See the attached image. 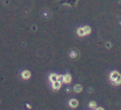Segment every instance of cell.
Wrapping results in <instances>:
<instances>
[{"instance_id": "obj_1", "label": "cell", "mask_w": 121, "mask_h": 110, "mask_svg": "<svg viewBox=\"0 0 121 110\" xmlns=\"http://www.w3.org/2000/svg\"><path fill=\"white\" fill-rule=\"evenodd\" d=\"M110 79L115 85H120L121 84V74L117 71H112L110 74Z\"/></svg>"}, {"instance_id": "obj_3", "label": "cell", "mask_w": 121, "mask_h": 110, "mask_svg": "<svg viewBox=\"0 0 121 110\" xmlns=\"http://www.w3.org/2000/svg\"><path fill=\"white\" fill-rule=\"evenodd\" d=\"M22 77L24 79H28L31 77V72L28 70H25V71H23L22 72Z\"/></svg>"}, {"instance_id": "obj_9", "label": "cell", "mask_w": 121, "mask_h": 110, "mask_svg": "<svg viewBox=\"0 0 121 110\" xmlns=\"http://www.w3.org/2000/svg\"><path fill=\"white\" fill-rule=\"evenodd\" d=\"M83 29H84V31H85V34H86V36L91 34V27H90L89 26H84V27H83Z\"/></svg>"}, {"instance_id": "obj_2", "label": "cell", "mask_w": 121, "mask_h": 110, "mask_svg": "<svg viewBox=\"0 0 121 110\" xmlns=\"http://www.w3.org/2000/svg\"><path fill=\"white\" fill-rule=\"evenodd\" d=\"M60 87H61V82H60L57 80L52 83V88L54 90H58V89H60Z\"/></svg>"}, {"instance_id": "obj_13", "label": "cell", "mask_w": 121, "mask_h": 110, "mask_svg": "<svg viewBox=\"0 0 121 110\" xmlns=\"http://www.w3.org/2000/svg\"><path fill=\"white\" fill-rule=\"evenodd\" d=\"M111 43H110V42H108V43H106V44H105V46H106V48H108V49H110L111 48Z\"/></svg>"}, {"instance_id": "obj_12", "label": "cell", "mask_w": 121, "mask_h": 110, "mask_svg": "<svg viewBox=\"0 0 121 110\" xmlns=\"http://www.w3.org/2000/svg\"><path fill=\"white\" fill-rule=\"evenodd\" d=\"M58 81L60 82H64V76L63 75H58Z\"/></svg>"}, {"instance_id": "obj_15", "label": "cell", "mask_w": 121, "mask_h": 110, "mask_svg": "<svg viewBox=\"0 0 121 110\" xmlns=\"http://www.w3.org/2000/svg\"><path fill=\"white\" fill-rule=\"evenodd\" d=\"M26 106H27V107H28V108H31V106H29V104H26Z\"/></svg>"}, {"instance_id": "obj_11", "label": "cell", "mask_w": 121, "mask_h": 110, "mask_svg": "<svg viewBox=\"0 0 121 110\" xmlns=\"http://www.w3.org/2000/svg\"><path fill=\"white\" fill-rule=\"evenodd\" d=\"M76 56H77V53L75 51H72L70 53V57L71 58H75V57H76Z\"/></svg>"}, {"instance_id": "obj_6", "label": "cell", "mask_w": 121, "mask_h": 110, "mask_svg": "<svg viewBox=\"0 0 121 110\" xmlns=\"http://www.w3.org/2000/svg\"><path fill=\"white\" fill-rule=\"evenodd\" d=\"M48 79H49V81L51 83H53V82H54L58 80V75L56 74H55V73H52V74H51L49 75Z\"/></svg>"}, {"instance_id": "obj_7", "label": "cell", "mask_w": 121, "mask_h": 110, "mask_svg": "<svg viewBox=\"0 0 121 110\" xmlns=\"http://www.w3.org/2000/svg\"><path fill=\"white\" fill-rule=\"evenodd\" d=\"M78 36L79 37H84L86 36L85 34V31H84V29H83V27H79L78 29H77V32H76Z\"/></svg>"}, {"instance_id": "obj_8", "label": "cell", "mask_w": 121, "mask_h": 110, "mask_svg": "<svg viewBox=\"0 0 121 110\" xmlns=\"http://www.w3.org/2000/svg\"><path fill=\"white\" fill-rule=\"evenodd\" d=\"M83 89V87L81 84H76L73 87V91L76 93H80Z\"/></svg>"}, {"instance_id": "obj_10", "label": "cell", "mask_w": 121, "mask_h": 110, "mask_svg": "<svg viewBox=\"0 0 121 110\" xmlns=\"http://www.w3.org/2000/svg\"><path fill=\"white\" fill-rule=\"evenodd\" d=\"M88 105H89V107H90L91 109H95L97 107V104H96V102H95V101H90Z\"/></svg>"}, {"instance_id": "obj_14", "label": "cell", "mask_w": 121, "mask_h": 110, "mask_svg": "<svg viewBox=\"0 0 121 110\" xmlns=\"http://www.w3.org/2000/svg\"><path fill=\"white\" fill-rule=\"evenodd\" d=\"M95 109V110H103L104 109H103V107H96Z\"/></svg>"}, {"instance_id": "obj_5", "label": "cell", "mask_w": 121, "mask_h": 110, "mask_svg": "<svg viewBox=\"0 0 121 110\" xmlns=\"http://www.w3.org/2000/svg\"><path fill=\"white\" fill-rule=\"evenodd\" d=\"M69 106L71 108H76L78 106V101L75 99H71L69 101Z\"/></svg>"}, {"instance_id": "obj_4", "label": "cell", "mask_w": 121, "mask_h": 110, "mask_svg": "<svg viewBox=\"0 0 121 110\" xmlns=\"http://www.w3.org/2000/svg\"><path fill=\"white\" fill-rule=\"evenodd\" d=\"M72 80V77L71 76V74H66L64 76V83L65 84H69L71 82Z\"/></svg>"}]
</instances>
